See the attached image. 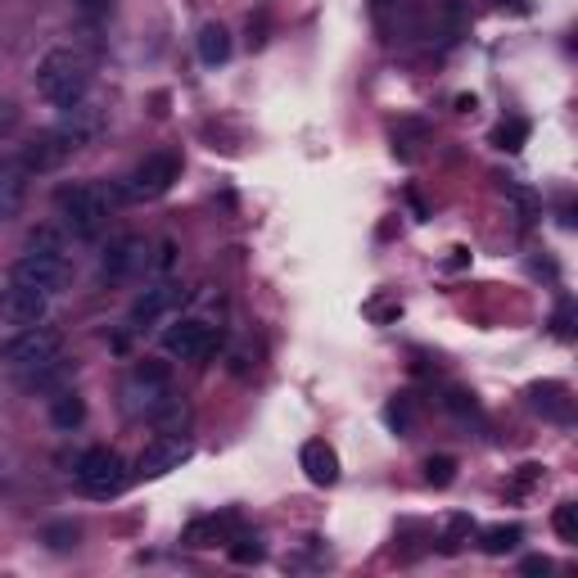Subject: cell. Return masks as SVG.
<instances>
[{"instance_id":"obj_1","label":"cell","mask_w":578,"mask_h":578,"mask_svg":"<svg viewBox=\"0 0 578 578\" xmlns=\"http://www.w3.org/2000/svg\"><path fill=\"white\" fill-rule=\"evenodd\" d=\"M0 367H5L10 376H19L23 384H50L54 371L64 367V334H59L54 325H23L14 340L0 344Z\"/></svg>"},{"instance_id":"obj_2","label":"cell","mask_w":578,"mask_h":578,"mask_svg":"<svg viewBox=\"0 0 578 578\" xmlns=\"http://www.w3.org/2000/svg\"><path fill=\"white\" fill-rule=\"evenodd\" d=\"M90 77H96V59L82 46H54L41 54V64L33 73L37 82V96L54 109H73L77 100H86Z\"/></svg>"},{"instance_id":"obj_3","label":"cell","mask_w":578,"mask_h":578,"mask_svg":"<svg viewBox=\"0 0 578 578\" xmlns=\"http://www.w3.org/2000/svg\"><path fill=\"white\" fill-rule=\"evenodd\" d=\"M14 281L27 285H41L46 294H59L73 281V254H69V239L59 235L54 226H37L33 235L23 239V254L10 267Z\"/></svg>"},{"instance_id":"obj_4","label":"cell","mask_w":578,"mask_h":578,"mask_svg":"<svg viewBox=\"0 0 578 578\" xmlns=\"http://www.w3.org/2000/svg\"><path fill=\"white\" fill-rule=\"evenodd\" d=\"M118 204V190L100 186V181H77V186H64L54 195V208L64 218V231L77 239H100L109 226V212Z\"/></svg>"},{"instance_id":"obj_5","label":"cell","mask_w":578,"mask_h":578,"mask_svg":"<svg viewBox=\"0 0 578 578\" xmlns=\"http://www.w3.org/2000/svg\"><path fill=\"white\" fill-rule=\"evenodd\" d=\"M123 398H127V411L132 416H145V420H159L163 411H176L172 403V371L163 361H136L123 380Z\"/></svg>"},{"instance_id":"obj_6","label":"cell","mask_w":578,"mask_h":578,"mask_svg":"<svg viewBox=\"0 0 578 578\" xmlns=\"http://www.w3.org/2000/svg\"><path fill=\"white\" fill-rule=\"evenodd\" d=\"M132 483V466H127V456L118 452V447H90L82 452V462H77V489L86 497H96V502H109L118 497Z\"/></svg>"},{"instance_id":"obj_7","label":"cell","mask_w":578,"mask_h":578,"mask_svg":"<svg viewBox=\"0 0 578 578\" xmlns=\"http://www.w3.org/2000/svg\"><path fill=\"white\" fill-rule=\"evenodd\" d=\"M181 176V159L172 155V149H159V155L140 159L123 181H118V199L127 204H149V199H163Z\"/></svg>"},{"instance_id":"obj_8","label":"cell","mask_w":578,"mask_h":578,"mask_svg":"<svg viewBox=\"0 0 578 578\" xmlns=\"http://www.w3.org/2000/svg\"><path fill=\"white\" fill-rule=\"evenodd\" d=\"M218 344H222L218 325H208V321H199V317L176 321V325H168V334H163V353L176 357V361H204V357L218 353Z\"/></svg>"},{"instance_id":"obj_9","label":"cell","mask_w":578,"mask_h":578,"mask_svg":"<svg viewBox=\"0 0 578 578\" xmlns=\"http://www.w3.org/2000/svg\"><path fill=\"white\" fill-rule=\"evenodd\" d=\"M50 298L41 285H27V281H5V290H0V321L5 325H41L46 312H50Z\"/></svg>"},{"instance_id":"obj_10","label":"cell","mask_w":578,"mask_h":578,"mask_svg":"<svg viewBox=\"0 0 578 578\" xmlns=\"http://www.w3.org/2000/svg\"><path fill=\"white\" fill-rule=\"evenodd\" d=\"M77 136L64 127V123H59V127H50V132H41V136H33V140H27L23 145V168L27 172H54V168H64L73 155H77Z\"/></svg>"},{"instance_id":"obj_11","label":"cell","mask_w":578,"mask_h":578,"mask_svg":"<svg viewBox=\"0 0 578 578\" xmlns=\"http://www.w3.org/2000/svg\"><path fill=\"white\" fill-rule=\"evenodd\" d=\"M181 303H186V290H181L176 281H155V285H145L132 303V312H127V330H149L155 321H163L168 312H176Z\"/></svg>"},{"instance_id":"obj_12","label":"cell","mask_w":578,"mask_h":578,"mask_svg":"<svg viewBox=\"0 0 578 578\" xmlns=\"http://www.w3.org/2000/svg\"><path fill=\"white\" fill-rule=\"evenodd\" d=\"M190 439H176V434H163V439H155L145 452H140V462H136V479H163V475H172V470H181L190 462Z\"/></svg>"},{"instance_id":"obj_13","label":"cell","mask_w":578,"mask_h":578,"mask_svg":"<svg viewBox=\"0 0 578 578\" xmlns=\"http://www.w3.org/2000/svg\"><path fill=\"white\" fill-rule=\"evenodd\" d=\"M155 267V258H149V245L140 235H127L118 239V245L104 254V276L109 281H127V276H140V271Z\"/></svg>"},{"instance_id":"obj_14","label":"cell","mask_w":578,"mask_h":578,"mask_svg":"<svg viewBox=\"0 0 578 578\" xmlns=\"http://www.w3.org/2000/svg\"><path fill=\"white\" fill-rule=\"evenodd\" d=\"M27 172L19 155H0V222H10L19 218V208L27 199Z\"/></svg>"},{"instance_id":"obj_15","label":"cell","mask_w":578,"mask_h":578,"mask_svg":"<svg viewBox=\"0 0 578 578\" xmlns=\"http://www.w3.org/2000/svg\"><path fill=\"white\" fill-rule=\"evenodd\" d=\"M298 466H303V475L317 483V489H330V483H340V452H334L330 443H321V439L303 443Z\"/></svg>"},{"instance_id":"obj_16","label":"cell","mask_w":578,"mask_h":578,"mask_svg":"<svg viewBox=\"0 0 578 578\" xmlns=\"http://www.w3.org/2000/svg\"><path fill=\"white\" fill-rule=\"evenodd\" d=\"M529 398H533V407L546 416V420H569V389L565 384H556V380H546V384H533L529 389Z\"/></svg>"},{"instance_id":"obj_17","label":"cell","mask_w":578,"mask_h":578,"mask_svg":"<svg viewBox=\"0 0 578 578\" xmlns=\"http://www.w3.org/2000/svg\"><path fill=\"white\" fill-rule=\"evenodd\" d=\"M199 59L208 69H218V64H226L231 59V33L222 23H204L199 27Z\"/></svg>"},{"instance_id":"obj_18","label":"cell","mask_w":578,"mask_h":578,"mask_svg":"<svg viewBox=\"0 0 578 578\" xmlns=\"http://www.w3.org/2000/svg\"><path fill=\"white\" fill-rule=\"evenodd\" d=\"M50 420L59 425V430H77V425L86 420V403L77 398L73 389H59L50 398Z\"/></svg>"},{"instance_id":"obj_19","label":"cell","mask_w":578,"mask_h":578,"mask_svg":"<svg viewBox=\"0 0 578 578\" xmlns=\"http://www.w3.org/2000/svg\"><path fill=\"white\" fill-rule=\"evenodd\" d=\"M520 538H525L520 525H493V529H483L479 546H483L489 556H506V552H515V546H520Z\"/></svg>"},{"instance_id":"obj_20","label":"cell","mask_w":578,"mask_h":578,"mask_svg":"<svg viewBox=\"0 0 578 578\" xmlns=\"http://www.w3.org/2000/svg\"><path fill=\"white\" fill-rule=\"evenodd\" d=\"M525 140H529V123H525V118H506V123L493 132V145L511 149V155H515V149H525Z\"/></svg>"},{"instance_id":"obj_21","label":"cell","mask_w":578,"mask_h":578,"mask_svg":"<svg viewBox=\"0 0 578 578\" xmlns=\"http://www.w3.org/2000/svg\"><path fill=\"white\" fill-rule=\"evenodd\" d=\"M186 542L190 546H218V542H226V520H195L186 529Z\"/></svg>"},{"instance_id":"obj_22","label":"cell","mask_w":578,"mask_h":578,"mask_svg":"<svg viewBox=\"0 0 578 578\" xmlns=\"http://www.w3.org/2000/svg\"><path fill=\"white\" fill-rule=\"evenodd\" d=\"M425 479H430L434 489H447L456 479V456H430V462H425Z\"/></svg>"},{"instance_id":"obj_23","label":"cell","mask_w":578,"mask_h":578,"mask_svg":"<svg viewBox=\"0 0 578 578\" xmlns=\"http://www.w3.org/2000/svg\"><path fill=\"white\" fill-rule=\"evenodd\" d=\"M552 529H556L565 542H578V506H574V502H561V506H556Z\"/></svg>"},{"instance_id":"obj_24","label":"cell","mask_w":578,"mask_h":578,"mask_svg":"<svg viewBox=\"0 0 578 578\" xmlns=\"http://www.w3.org/2000/svg\"><path fill=\"white\" fill-rule=\"evenodd\" d=\"M470 533H475V520H470V515H456V520L447 525V552H456Z\"/></svg>"},{"instance_id":"obj_25","label":"cell","mask_w":578,"mask_h":578,"mask_svg":"<svg viewBox=\"0 0 578 578\" xmlns=\"http://www.w3.org/2000/svg\"><path fill=\"white\" fill-rule=\"evenodd\" d=\"M46 542L59 546V552H69V546H77V525H54V529H46Z\"/></svg>"},{"instance_id":"obj_26","label":"cell","mask_w":578,"mask_h":578,"mask_svg":"<svg viewBox=\"0 0 578 578\" xmlns=\"http://www.w3.org/2000/svg\"><path fill=\"white\" fill-rule=\"evenodd\" d=\"M231 556H235L239 565H249V561H262V546H258L254 538H235V546H231Z\"/></svg>"},{"instance_id":"obj_27","label":"cell","mask_w":578,"mask_h":578,"mask_svg":"<svg viewBox=\"0 0 578 578\" xmlns=\"http://www.w3.org/2000/svg\"><path fill=\"white\" fill-rule=\"evenodd\" d=\"M447 407H452V411H462V416H475V398H470V393H462V389L447 393Z\"/></svg>"},{"instance_id":"obj_28","label":"cell","mask_w":578,"mask_h":578,"mask_svg":"<svg viewBox=\"0 0 578 578\" xmlns=\"http://www.w3.org/2000/svg\"><path fill=\"white\" fill-rule=\"evenodd\" d=\"M73 5H77L86 19H100V14H109V0H73Z\"/></svg>"},{"instance_id":"obj_29","label":"cell","mask_w":578,"mask_h":578,"mask_svg":"<svg viewBox=\"0 0 578 578\" xmlns=\"http://www.w3.org/2000/svg\"><path fill=\"white\" fill-rule=\"evenodd\" d=\"M389 420L398 425V430H407V425H411V407H407V403H393V407H389Z\"/></svg>"},{"instance_id":"obj_30","label":"cell","mask_w":578,"mask_h":578,"mask_svg":"<svg viewBox=\"0 0 578 578\" xmlns=\"http://www.w3.org/2000/svg\"><path fill=\"white\" fill-rule=\"evenodd\" d=\"M520 569H525V574H552V561H546V556H529Z\"/></svg>"}]
</instances>
